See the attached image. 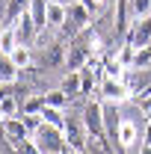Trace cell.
Masks as SVG:
<instances>
[{
    "instance_id": "cell-14",
    "label": "cell",
    "mask_w": 151,
    "mask_h": 154,
    "mask_svg": "<svg viewBox=\"0 0 151 154\" xmlns=\"http://www.w3.org/2000/svg\"><path fill=\"white\" fill-rule=\"evenodd\" d=\"M6 131L12 136H24V125H18V122H12V119H6Z\"/></svg>"
},
{
    "instance_id": "cell-16",
    "label": "cell",
    "mask_w": 151,
    "mask_h": 154,
    "mask_svg": "<svg viewBox=\"0 0 151 154\" xmlns=\"http://www.w3.org/2000/svg\"><path fill=\"white\" fill-rule=\"evenodd\" d=\"M139 154H151V145H142V148H139Z\"/></svg>"
},
{
    "instance_id": "cell-7",
    "label": "cell",
    "mask_w": 151,
    "mask_h": 154,
    "mask_svg": "<svg viewBox=\"0 0 151 154\" xmlns=\"http://www.w3.org/2000/svg\"><path fill=\"white\" fill-rule=\"evenodd\" d=\"M65 134H68V142H71L74 148H83V128L77 125L74 119H68V125H65Z\"/></svg>"
},
{
    "instance_id": "cell-3",
    "label": "cell",
    "mask_w": 151,
    "mask_h": 154,
    "mask_svg": "<svg viewBox=\"0 0 151 154\" xmlns=\"http://www.w3.org/2000/svg\"><path fill=\"white\" fill-rule=\"evenodd\" d=\"M136 136H139V125H136L133 119H122V122H119V131H116V139H119L125 148H131V145H136Z\"/></svg>"
},
{
    "instance_id": "cell-4",
    "label": "cell",
    "mask_w": 151,
    "mask_h": 154,
    "mask_svg": "<svg viewBox=\"0 0 151 154\" xmlns=\"http://www.w3.org/2000/svg\"><path fill=\"white\" fill-rule=\"evenodd\" d=\"M65 15H68V6H62L57 0H48V9H45V21H48V27L51 30H57L65 24Z\"/></svg>"
},
{
    "instance_id": "cell-13",
    "label": "cell",
    "mask_w": 151,
    "mask_h": 154,
    "mask_svg": "<svg viewBox=\"0 0 151 154\" xmlns=\"http://www.w3.org/2000/svg\"><path fill=\"white\" fill-rule=\"evenodd\" d=\"M131 6H133V15H142L145 18V12L151 9V0H133Z\"/></svg>"
},
{
    "instance_id": "cell-8",
    "label": "cell",
    "mask_w": 151,
    "mask_h": 154,
    "mask_svg": "<svg viewBox=\"0 0 151 154\" xmlns=\"http://www.w3.org/2000/svg\"><path fill=\"white\" fill-rule=\"evenodd\" d=\"M15 110H18V101H15L12 95H3V98H0V119H12Z\"/></svg>"
},
{
    "instance_id": "cell-12",
    "label": "cell",
    "mask_w": 151,
    "mask_h": 154,
    "mask_svg": "<svg viewBox=\"0 0 151 154\" xmlns=\"http://www.w3.org/2000/svg\"><path fill=\"white\" fill-rule=\"evenodd\" d=\"M148 59H151V51L148 48H139L136 57H133V65H136V68H139V65H148Z\"/></svg>"
},
{
    "instance_id": "cell-17",
    "label": "cell",
    "mask_w": 151,
    "mask_h": 154,
    "mask_svg": "<svg viewBox=\"0 0 151 154\" xmlns=\"http://www.w3.org/2000/svg\"><path fill=\"white\" fill-rule=\"evenodd\" d=\"M98 3H104V0H86V6H98Z\"/></svg>"
},
{
    "instance_id": "cell-10",
    "label": "cell",
    "mask_w": 151,
    "mask_h": 154,
    "mask_svg": "<svg viewBox=\"0 0 151 154\" xmlns=\"http://www.w3.org/2000/svg\"><path fill=\"white\" fill-rule=\"evenodd\" d=\"M9 57H12V65H27L30 62V51H27V45H18Z\"/></svg>"
},
{
    "instance_id": "cell-2",
    "label": "cell",
    "mask_w": 151,
    "mask_h": 154,
    "mask_svg": "<svg viewBox=\"0 0 151 154\" xmlns=\"http://www.w3.org/2000/svg\"><path fill=\"white\" fill-rule=\"evenodd\" d=\"M101 92H104V98L110 104H122V101H128V95H131V89H128V83L122 77H107L104 86H101Z\"/></svg>"
},
{
    "instance_id": "cell-15",
    "label": "cell",
    "mask_w": 151,
    "mask_h": 154,
    "mask_svg": "<svg viewBox=\"0 0 151 154\" xmlns=\"http://www.w3.org/2000/svg\"><path fill=\"white\" fill-rule=\"evenodd\" d=\"M45 104L48 107H59L62 104V92H51V98H45Z\"/></svg>"
},
{
    "instance_id": "cell-6",
    "label": "cell",
    "mask_w": 151,
    "mask_h": 154,
    "mask_svg": "<svg viewBox=\"0 0 151 154\" xmlns=\"http://www.w3.org/2000/svg\"><path fill=\"white\" fill-rule=\"evenodd\" d=\"M18 33H15V27H6V30H0V54H12L15 48H18Z\"/></svg>"
},
{
    "instance_id": "cell-11",
    "label": "cell",
    "mask_w": 151,
    "mask_h": 154,
    "mask_svg": "<svg viewBox=\"0 0 151 154\" xmlns=\"http://www.w3.org/2000/svg\"><path fill=\"white\" fill-rule=\"evenodd\" d=\"M86 125L95 128V131H101V110H98V104H92V107L86 110Z\"/></svg>"
},
{
    "instance_id": "cell-5",
    "label": "cell",
    "mask_w": 151,
    "mask_h": 154,
    "mask_svg": "<svg viewBox=\"0 0 151 154\" xmlns=\"http://www.w3.org/2000/svg\"><path fill=\"white\" fill-rule=\"evenodd\" d=\"M131 42H133V48H148L151 45V18L136 21V27L131 33Z\"/></svg>"
},
{
    "instance_id": "cell-1",
    "label": "cell",
    "mask_w": 151,
    "mask_h": 154,
    "mask_svg": "<svg viewBox=\"0 0 151 154\" xmlns=\"http://www.w3.org/2000/svg\"><path fill=\"white\" fill-rule=\"evenodd\" d=\"M36 151L39 154H62V134L54 125H42L36 131Z\"/></svg>"
},
{
    "instance_id": "cell-9",
    "label": "cell",
    "mask_w": 151,
    "mask_h": 154,
    "mask_svg": "<svg viewBox=\"0 0 151 154\" xmlns=\"http://www.w3.org/2000/svg\"><path fill=\"white\" fill-rule=\"evenodd\" d=\"M42 119H45L48 125H54V128H62V116H59L57 107H48V104H45V110H42Z\"/></svg>"
}]
</instances>
